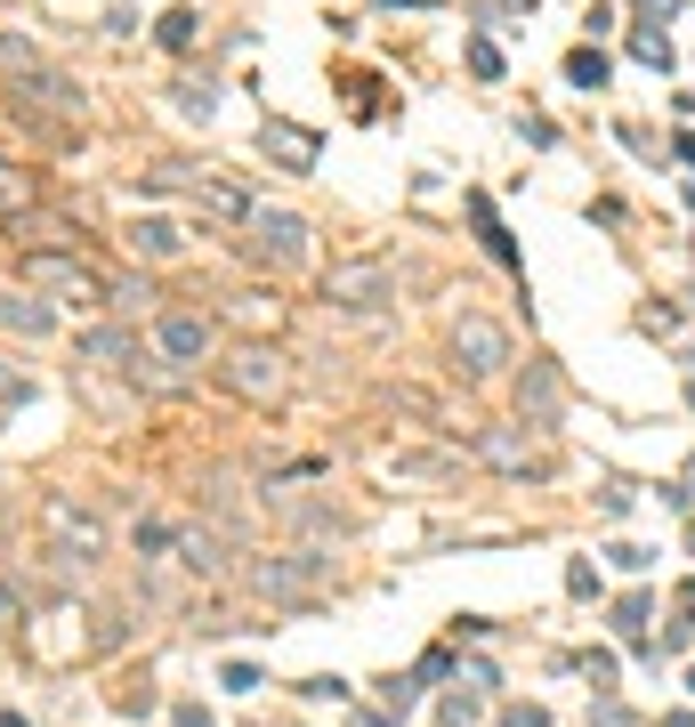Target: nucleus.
I'll return each instance as SVG.
<instances>
[{"label":"nucleus","mask_w":695,"mask_h":727,"mask_svg":"<svg viewBox=\"0 0 695 727\" xmlns=\"http://www.w3.org/2000/svg\"><path fill=\"white\" fill-rule=\"evenodd\" d=\"M25 283L33 291H49V300H73V307H97L106 300V275H97L90 259H73V251H49V243H40V251H25Z\"/></svg>","instance_id":"nucleus-1"},{"label":"nucleus","mask_w":695,"mask_h":727,"mask_svg":"<svg viewBox=\"0 0 695 727\" xmlns=\"http://www.w3.org/2000/svg\"><path fill=\"white\" fill-rule=\"evenodd\" d=\"M453 356H461L469 380H494V372L509 364V331H502L494 316H461V324H453Z\"/></svg>","instance_id":"nucleus-2"},{"label":"nucleus","mask_w":695,"mask_h":727,"mask_svg":"<svg viewBox=\"0 0 695 727\" xmlns=\"http://www.w3.org/2000/svg\"><path fill=\"white\" fill-rule=\"evenodd\" d=\"M154 356L162 364H202L211 356V316H202V307H170V316L154 324Z\"/></svg>","instance_id":"nucleus-3"},{"label":"nucleus","mask_w":695,"mask_h":727,"mask_svg":"<svg viewBox=\"0 0 695 727\" xmlns=\"http://www.w3.org/2000/svg\"><path fill=\"white\" fill-rule=\"evenodd\" d=\"M227 388L243 404H275L283 397V356H275V348H235V356H227Z\"/></svg>","instance_id":"nucleus-4"},{"label":"nucleus","mask_w":695,"mask_h":727,"mask_svg":"<svg viewBox=\"0 0 695 727\" xmlns=\"http://www.w3.org/2000/svg\"><path fill=\"white\" fill-rule=\"evenodd\" d=\"M40 526H49V542L66 550V558H81V566H90V558H106V526H97L90 509H73V502H49V509H40Z\"/></svg>","instance_id":"nucleus-5"},{"label":"nucleus","mask_w":695,"mask_h":727,"mask_svg":"<svg viewBox=\"0 0 695 727\" xmlns=\"http://www.w3.org/2000/svg\"><path fill=\"white\" fill-rule=\"evenodd\" d=\"M251 251L275 259V267H299V259H308V219H292V211H251Z\"/></svg>","instance_id":"nucleus-6"},{"label":"nucleus","mask_w":695,"mask_h":727,"mask_svg":"<svg viewBox=\"0 0 695 727\" xmlns=\"http://www.w3.org/2000/svg\"><path fill=\"white\" fill-rule=\"evenodd\" d=\"M323 566H332L323 550H292V558H268L251 582H259L268 598H299V590H316V582H323Z\"/></svg>","instance_id":"nucleus-7"},{"label":"nucleus","mask_w":695,"mask_h":727,"mask_svg":"<svg viewBox=\"0 0 695 727\" xmlns=\"http://www.w3.org/2000/svg\"><path fill=\"white\" fill-rule=\"evenodd\" d=\"M9 90H16V97H25V106H49V114H81V81H66V73H57V66H49V57H40V66H33V73H16V81H9Z\"/></svg>","instance_id":"nucleus-8"},{"label":"nucleus","mask_w":695,"mask_h":727,"mask_svg":"<svg viewBox=\"0 0 695 727\" xmlns=\"http://www.w3.org/2000/svg\"><path fill=\"white\" fill-rule=\"evenodd\" d=\"M259 145H268L283 171H316V154H323V138L299 130V121H259Z\"/></svg>","instance_id":"nucleus-9"},{"label":"nucleus","mask_w":695,"mask_h":727,"mask_svg":"<svg viewBox=\"0 0 695 727\" xmlns=\"http://www.w3.org/2000/svg\"><path fill=\"white\" fill-rule=\"evenodd\" d=\"M0 331H16V340H49V331H57V307L33 300V291H0Z\"/></svg>","instance_id":"nucleus-10"},{"label":"nucleus","mask_w":695,"mask_h":727,"mask_svg":"<svg viewBox=\"0 0 695 727\" xmlns=\"http://www.w3.org/2000/svg\"><path fill=\"white\" fill-rule=\"evenodd\" d=\"M323 291H332L340 307H380L388 300V267H332Z\"/></svg>","instance_id":"nucleus-11"},{"label":"nucleus","mask_w":695,"mask_h":727,"mask_svg":"<svg viewBox=\"0 0 695 727\" xmlns=\"http://www.w3.org/2000/svg\"><path fill=\"white\" fill-rule=\"evenodd\" d=\"M195 202H202L211 219H243V226H251V195H243V186H227V178H202Z\"/></svg>","instance_id":"nucleus-12"},{"label":"nucleus","mask_w":695,"mask_h":727,"mask_svg":"<svg viewBox=\"0 0 695 727\" xmlns=\"http://www.w3.org/2000/svg\"><path fill=\"white\" fill-rule=\"evenodd\" d=\"M81 364H130L138 372V331H90V340H81Z\"/></svg>","instance_id":"nucleus-13"},{"label":"nucleus","mask_w":695,"mask_h":727,"mask_svg":"<svg viewBox=\"0 0 695 727\" xmlns=\"http://www.w3.org/2000/svg\"><path fill=\"white\" fill-rule=\"evenodd\" d=\"M130 251L138 259H178V226L170 219H138L130 226Z\"/></svg>","instance_id":"nucleus-14"},{"label":"nucleus","mask_w":695,"mask_h":727,"mask_svg":"<svg viewBox=\"0 0 695 727\" xmlns=\"http://www.w3.org/2000/svg\"><path fill=\"white\" fill-rule=\"evenodd\" d=\"M33 195H40V186H33V171L0 162V219H25V211H33Z\"/></svg>","instance_id":"nucleus-15"},{"label":"nucleus","mask_w":695,"mask_h":727,"mask_svg":"<svg viewBox=\"0 0 695 727\" xmlns=\"http://www.w3.org/2000/svg\"><path fill=\"white\" fill-rule=\"evenodd\" d=\"M478 453H485V461H494V469H526V461H534V445H526L518 429H494V436H485Z\"/></svg>","instance_id":"nucleus-16"},{"label":"nucleus","mask_w":695,"mask_h":727,"mask_svg":"<svg viewBox=\"0 0 695 727\" xmlns=\"http://www.w3.org/2000/svg\"><path fill=\"white\" fill-rule=\"evenodd\" d=\"M154 40H162L170 57H187V49H195V9H162V16H154Z\"/></svg>","instance_id":"nucleus-17"},{"label":"nucleus","mask_w":695,"mask_h":727,"mask_svg":"<svg viewBox=\"0 0 695 727\" xmlns=\"http://www.w3.org/2000/svg\"><path fill=\"white\" fill-rule=\"evenodd\" d=\"M526 412H534V421H550V412H558V380H550L542 364L526 372Z\"/></svg>","instance_id":"nucleus-18"},{"label":"nucleus","mask_w":695,"mask_h":727,"mask_svg":"<svg viewBox=\"0 0 695 727\" xmlns=\"http://www.w3.org/2000/svg\"><path fill=\"white\" fill-rule=\"evenodd\" d=\"M615 638H631V647H647V598L631 590L623 607H615Z\"/></svg>","instance_id":"nucleus-19"},{"label":"nucleus","mask_w":695,"mask_h":727,"mask_svg":"<svg viewBox=\"0 0 695 727\" xmlns=\"http://www.w3.org/2000/svg\"><path fill=\"white\" fill-rule=\"evenodd\" d=\"M178 558H187L195 574H219V542L211 533H178Z\"/></svg>","instance_id":"nucleus-20"},{"label":"nucleus","mask_w":695,"mask_h":727,"mask_svg":"<svg viewBox=\"0 0 695 727\" xmlns=\"http://www.w3.org/2000/svg\"><path fill=\"white\" fill-rule=\"evenodd\" d=\"M631 57H639V66H656V73H671V40H663L656 25H647L639 40H631Z\"/></svg>","instance_id":"nucleus-21"},{"label":"nucleus","mask_w":695,"mask_h":727,"mask_svg":"<svg viewBox=\"0 0 695 727\" xmlns=\"http://www.w3.org/2000/svg\"><path fill=\"white\" fill-rule=\"evenodd\" d=\"M566 81H582V90H599V81H606V57H599V49H575V57H566Z\"/></svg>","instance_id":"nucleus-22"},{"label":"nucleus","mask_w":695,"mask_h":727,"mask_svg":"<svg viewBox=\"0 0 695 727\" xmlns=\"http://www.w3.org/2000/svg\"><path fill=\"white\" fill-rule=\"evenodd\" d=\"M33 397V380H25V372H9V364H0V404H25Z\"/></svg>","instance_id":"nucleus-23"},{"label":"nucleus","mask_w":695,"mask_h":727,"mask_svg":"<svg viewBox=\"0 0 695 727\" xmlns=\"http://www.w3.org/2000/svg\"><path fill=\"white\" fill-rule=\"evenodd\" d=\"M469 66H478V81H494V73H502V49H494V40H478V49H469Z\"/></svg>","instance_id":"nucleus-24"},{"label":"nucleus","mask_w":695,"mask_h":727,"mask_svg":"<svg viewBox=\"0 0 695 727\" xmlns=\"http://www.w3.org/2000/svg\"><path fill=\"white\" fill-rule=\"evenodd\" d=\"M606 558H615L623 574H647V566H656V558H647V550H631V542H615V550H606Z\"/></svg>","instance_id":"nucleus-25"},{"label":"nucleus","mask_w":695,"mask_h":727,"mask_svg":"<svg viewBox=\"0 0 695 727\" xmlns=\"http://www.w3.org/2000/svg\"><path fill=\"white\" fill-rule=\"evenodd\" d=\"M590 727H631V712H623V703H599V712H590Z\"/></svg>","instance_id":"nucleus-26"},{"label":"nucleus","mask_w":695,"mask_h":727,"mask_svg":"<svg viewBox=\"0 0 695 727\" xmlns=\"http://www.w3.org/2000/svg\"><path fill=\"white\" fill-rule=\"evenodd\" d=\"M178 727H211V712H202V703H178Z\"/></svg>","instance_id":"nucleus-27"},{"label":"nucleus","mask_w":695,"mask_h":727,"mask_svg":"<svg viewBox=\"0 0 695 727\" xmlns=\"http://www.w3.org/2000/svg\"><path fill=\"white\" fill-rule=\"evenodd\" d=\"M502 727H542V712H534V703H526V712H509Z\"/></svg>","instance_id":"nucleus-28"},{"label":"nucleus","mask_w":695,"mask_h":727,"mask_svg":"<svg viewBox=\"0 0 695 727\" xmlns=\"http://www.w3.org/2000/svg\"><path fill=\"white\" fill-rule=\"evenodd\" d=\"M639 9H647V16H671V9H680V0H639Z\"/></svg>","instance_id":"nucleus-29"},{"label":"nucleus","mask_w":695,"mask_h":727,"mask_svg":"<svg viewBox=\"0 0 695 727\" xmlns=\"http://www.w3.org/2000/svg\"><path fill=\"white\" fill-rule=\"evenodd\" d=\"M663 727H695V712H671V719H663Z\"/></svg>","instance_id":"nucleus-30"},{"label":"nucleus","mask_w":695,"mask_h":727,"mask_svg":"<svg viewBox=\"0 0 695 727\" xmlns=\"http://www.w3.org/2000/svg\"><path fill=\"white\" fill-rule=\"evenodd\" d=\"M9 614H16V598H9V590H0V622H9Z\"/></svg>","instance_id":"nucleus-31"},{"label":"nucleus","mask_w":695,"mask_h":727,"mask_svg":"<svg viewBox=\"0 0 695 727\" xmlns=\"http://www.w3.org/2000/svg\"><path fill=\"white\" fill-rule=\"evenodd\" d=\"M0 727H25V719H16V712H0Z\"/></svg>","instance_id":"nucleus-32"},{"label":"nucleus","mask_w":695,"mask_h":727,"mask_svg":"<svg viewBox=\"0 0 695 727\" xmlns=\"http://www.w3.org/2000/svg\"><path fill=\"white\" fill-rule=\"evenodd\" d=\"M356 727H388V719H373V712H364V719H356Z\"/></svg>","instance_id":"nucleus-33"},{"label":"nucleus","mask_w":695,"mask_h":727,"mask_svg":"<svg viewBox=\"0 0 695 727\" xmlns=\"http://www.w3.org/2000/svg\"><path fill=\"white\" fill-rule=\"evenodd\" d=\"M509 9H542V0H509Z\"/></svg>","instance_id":"nucleus-34"},{"label":"nucleus","mask_w":695,"mask_h":727,"mask_svg":"<svg viewBox=\"0 0 695 727\" xmlns=\"http://www.w3.org/2000/svg\"><path fill=\"white\" fill-rule=\"evenodd\" d=\"M687 695H695V671H687Z\"/></svg>","instance_id":"nucleus-35"}]
</instances>
